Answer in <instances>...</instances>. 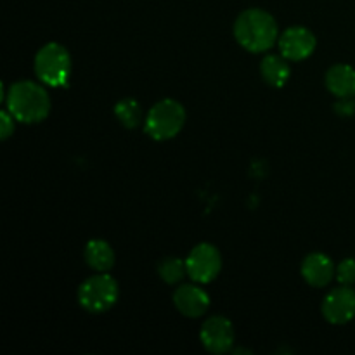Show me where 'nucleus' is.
<instances>
[{
    "label": "nucleus",
    "instance_id": "nucleus-1",
    "mask_svg": "<svg viewBox=\"0 0 355 355\" xmlns=\"http://www.w3.org/2000/svg\"><path fill=\"white\" fill-rule=\"evenodd\" d=\"M234 37L245 51L252 54H262V52L270 51L279 40V28L272 14L253 7V9L243 10L236 17Z\"/></svg>",
    "mask_w": 355,
    "mask_h": 355
},
{
    "label": "nucleus",
    "instance_id": "nucleus-2",
    "mask_svg": "<svg viewBox=\"0 0 355 355\" xmlns=\"http://www.w3.org/2000/svg\"><path fill=\"white\" fill-rule=\"evenodd\" d=\"M3 101L7 111L21 123H40L51 113V96L40 83L31 80L12 83Z\"/></svg>",
    "mask_w": 355,
    "mask_h": 355
},
{
    "label": "nucleus",
    "instance_id": "nucleus-3",
    "mask_svg": "<svg viewBox=\"0 0 355 355\" xmlns=\"http://www.w3.org/2000/svg\"><path fill=\"white\" fill-rule=\"evenodd\" d=\"M35 75L47 87H64L71 76V55L64 45L49 42L35 55Z\"/></svg>",
    "mask_w": 355,
    "mask_h": 355
},
{
    "label": "nucleus",
    "instance_id": "nucleus-4",
    "mask_svg": "<svg viewBox=\"0 0 355 355\" xmlns=\"http://www.w3.org/2000/svg\"><path fill=\"white\" fill-rule=\"evenodd\" d=\"M186 110L175 99H163L149 110L144 118V132L155 141L173 139L186 125Z\"/></svg>",
    "mask_w": 355,
    "mask_h": 355
},
{
    "label": "nucleus",
    "instance_id": "nucleus-5",
    "mask_svg": "<svg viewBox=\"0 0 355 355\" xmlns=\"http://www.w3.org/2000/svg\"><path fill=\"white\" fill-rule=\"evenodd\" d=\"M120 297L116 279L106 272H97L83 281L78 288V304L90 314H103L110 311Z\"/></svg>",
    "mask_w": 355,
    "mask_h": 355
},
{
    "label": "nucleus",
    "instance_id": "nucleus-6",
    "mask_svg": "<svg viewBox=\"0 0 355 355\" xmlns=\"http://www.w3.org/2000/svg\"><path fill=\"white\" fill-rule=\"evenodd\" d=\"M187 276L198 284H208L222 270V255L217 246L210 243H200L191 250L186 259Z\"/></svg>",
    "mask_w": 355,
    "mask_h": 355
},
{
    "label": "nucleus",
    "instance_id": "nucleus-7",
    "mask_svg": "<svg viewBox=\"0 0 355 355\" xmlns=\"http://www.w3.org/2000/svg\"><path fill=\"white\" fill-rule=\"evenodd\" d=\"M321 312L329 324H347L355 318V291L347 284L335 288L324 297Z\"/></svg>",
    "mask_w": 355,
    "mask_h": 355
},
{
    "label": "nucleus",
    "instance_id": "nucleus-8",
    "mask_svg": "<svg viewBox=\"0 0 355 355\" xmlns=\"http://www.w3.org/2000/svg\"><path fill=\"white\" fill-rule=\"evenodd\" d=\"M200 340L211 354H225L234 345V328L224 315H211L203 322Z\"/></svg>",
    "mask_w": 355,
    "mask_h": 355
},
{
    "label": "nucleus",
    "instance_id": "nucleus-9",
    "mask_svg": "<svg viewBox=\"0 0 355 355\" xmlns=\"http://www.w3.org/2000/svg\"><path fill=\"white\" fill-rule=\"evenodd\" d=\"M277 45H279L281 55H284L288 61H304L314 54L318 40L309 28L291 26L284 30L283 35H279Z\"/></svg>",
    "mask_w": 355,
    "mask_h": 355
},
{
    "label": "nucleus",
    "instance_id": "nucleus-10",
    "mask_svg": "<svg viewBox=\"0 0 355 355\" xmlns=\"http://www.w3.org/2000/svg\"><path fill=\"white\" fill-rule=\"evenodd\" d=\"M173 305L186 318L198 319L207 314L210 307V295L196 284H182L173 293Z\"/></svg>",
    "mask_w": 355,
    "mask_h": 355
},
{
    "label": "nucleus",
    "instance_id": "nucleus-11",
    "mask_svg": "<svg viewBox=\"0 0 355 355\" xmlns=\"http://www.w3.org/2000/svg\"><path fill=\"white\" fill-rule=\"evenodd\" d=\"M336 276V267L333 260L324 253H309L302 262V277L312 288L328 286Z\"/></svg>",
    "mask_w": 355,
    "mask_h": 355
},
{
    "label": "nucleus",
    "instance_id": "nucleus-12",
    "mask_svg": "<svg viewBox=\"0 0 355 355\" xmlns=\"http://www.w3.org/2000/svg\"><path fill=\"white\" fill-rule=\"evenodd\" d=\"M326 87L333 96L340 99H349L355 96V69L343 62L331 66L326 71Z\"/></svg>",
    "mask_w": 355,
    "mask_h": 355
},
{
    "label": "nucleus",
    "instance_id": "nucleus-13",
    "mask_svg": "<svg viewBox=\"0 0 355 355\" xmlns=\"http://www.w3.org/2000/svg\"><path fill=\"white\" fill-rule=\"evenodd\" d=\"M83 259L96 272H107L114 266V252L104 239H90L83 250Z\"/></svg>",
    "mask_w": 355,
    "mask_h": 355
},
{
    "label": "nucleus",
    "instance_id": "nucleus-14",
    "mask_svg": "<svg viewBox=\"0 0 355 355\" xmlns=\"http://www.w3.org/2000/svg\"><path fill=\"white\" fill-rule=\"evenodd\" d=\"M260 75L269 83L270 87L281 89L288 83L291 76V68L288 64V59L284 55L267 54L260 62Z\"/></svg>",
    "mask_w": 355,
    "mask_h": 355
},
{
    "label": "nucleus",
    "instance_id": "nucleus-15",
    "mask_svg": "<svg viewBox=\"0 0 355 355\" xmlns=\"http://www.w3.org/2000/svg\"><path fill=\"white\" fill-rule=\"evenodd\" d=\"M114 116L125 128L139 127V123L142 121L141 104L132 97H125V99L118 101L114 106Z\"/></svg>",
    "mask_w": 355,
    "mask_h": 355
},
{
    "label": "nucleus",
    "instance_id": "nucleus-16",
    "mask_svg": "<svg viewBox=\"0 0 355 355\" xmlns=\"http://www.w3.org/2000/svg\"><path fill=\"white\" fill-rule=\"evenodd\" d=\"M187 274L186 260H180L177 257H165L158 263V276L162 277L163 283L177 284L184 279Z\"/></svg>",
    "mask_w": 355,
    "mask_h": 355
},
{
    "label": "nucleus",
    "instance_id": "nucleus-17",
    "mask_svg": "<svg viewBox=\"0 0 355 355\" xmlns=\"http://www.w3.org/2000/svg\"><path fill=\"white\" fill-rule=\"evenodd\" d=\"M336 279L340 284L352 286L355 283V259H345L336 267Z\"/></svg>",
    "mask_w": 355,
    "mask_h": 355
},
{
    "label": "nucleus",
    "instance_id": "nucleus-18",
    "mask_svg": "<svg viewBox=\"0 0 355 355\" xmlns=\"http://www.w3.org/2000/svg\"><path fill=\"white\" fill-rule=\"evenodd\" d=\"M14 121H16V118H14L9 111H0V139H2V141H6V139H9L10 135L14 134V128H16V123H14Z\"/></svg>",
    "mask_w": 355,
    "mask_h": 355
}]
</instances>
